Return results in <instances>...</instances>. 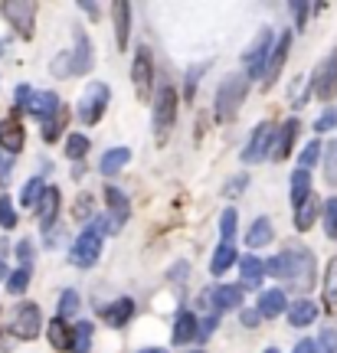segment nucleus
<instances>
[{"instance_id":"nucleus-1","label":"nucleus","mask_w":337,"mask_h":353,"mask_svg":"<svg viewBox=\"0 0 337 353\" xmlns=\"http://www.w3.org/2000/svg\"><path fill=\"white\" fill-rule=\"evenodd\" d=\"M265 272L278 281H288V288L305 291L314 285V255L305 245H288L265 262Z\"/></svg>"},{"instance_id":"nucleus-2","label":"nucleus","mask_w":337,"mask_h":353,"mask_svg":"<svg viewBox=\"0 0 337 353\" xmlns=\"http://www.w3.org/2000/svg\"><path fill=\"white\" fill-rule=\"evenodd\" d=\"M246 92H249V79L242 72H233L220 82V92H216V118L220 121H233L246 101Z\"/></svg>"},{"instance_id":"nucleus-3","label":"nucleus","mask_w":337,"mask_h":353,"mask_svg":"<svg viewBox=\"0 0 337 353\" xmlns=\"http://www.w3.org/2000/svg\"><path fill=\"white\" fill-rule=\"evenodd\" d=\"M174 125H177V92L174 85H161V92L154 95V131H157V141H167Z\"/></svg>"},{"instance_id":"nucleus-4","label":"nucleus","mask_w":337,"mask_h":353,"mask_svg":"<svg viewBox=\"0 0 337 353\" xmlns=\"http://www.w3.org/2000/svg\"><path fill=\"white\" fill-rule=\"evenodd\" d=\"M108 99H112V92L105 82H92L86 88V95L79 101V118L86 121V125H99L102 114L108 112Z\"/></svg>"},{"instance_id":"nucleus-5","label":"nucleus","mask_w":337,"mask_h":353,"mask_svg":"<svg viewBox=\"0 0 337 353\" xmlns=\"http://www.w3.org/2000/svg\"><path fill=\"white\" fill-rule=\"evenodd\" d=\"M269 56H272V33L269 30H259L256 33V43L246 50V79H259L265 76V65H269Z\"/></svg>"},{"instance_id":"nucleus-6","label":"nucleus","mask_w":337,"mask_h":353,"mask_svg":"<svg viewBox=\"0 0 337 353\" xmlns=\"http://www.w3.org/2000/svg\"><path fill=\"white\" fill-rule=\"evenodd\" d=\"M0 10H3V17H7V23H10L23 39L33 37L37 3H30V0H7V3H0Z\"/></svg>"},{"instance_id":"nucleus-7","label":"nucleus","mask_w":337,"mask_h":353,"mask_svg":"<svg viewBox=\"0 0 337 353\" xmlns=\"http://www.w3.org/2000/svg\"><path fill=\"white\" fill-rule=\"evenodd\" d=\"M99 255H102V236L88 226L86 232L73 242V252H69V259H73V265H79V268H92V265L99 262Z\"/></svg>"},{"instance_id":"nucleus-8","label":"nucleus","mask_w":337,"mask_h":353,"mask_svg":"<svg viewBox=\"0 0 337 353\" xmlns=\"http://www.w3.org/2000/svg\"><path fill=\"white\" fill-rule=\"evenodd\" d=\"M311 92L321 101H331V99H334V92H337V50L331 52V56H327V59L318 65V69H314Z\"/></svg>"},{"instance_id":"nucleus-9","label":"nucleus","mask_w":337,"mask_h":353,"mask_svg":"<svg viewBox=\"0 0 337 353\" xmlns=\"http://www.w3.org/2000/svg\"><path fill=\"white\" fill-rule=\"evenodd\" d=\"M275 131H278V128L269 125V121L256 128V134L249 138V144H246V151H242V161H246V164H259V161H265V157H272Z\"/></svg>"},{"instance_id":"nucleus-10","label":"nucleus","mask_w":337,"mask_h":353,"mask_svg":"<svg viewBox=\"0 0 337 353\" xmlns=\"http://www.w3.org/2000/svg\"><path fill=\"white\" fill-rule=\"evenodd\" d=\"M131 79H135V92L137 101H151V82H154V59H151V50L141 46L135 56V65H131Z\"/></svg>"},{"instance_id":"nucleus-11","label":"nucleus","mask_w":337,"mask_h":353,"mask_svg":"<svg viewBox=\"0 0 337 353\" xmlns=\"http://www.w3.org/2000/svg\"><path fill=\"white\" fill-rule=\"evenodd\" d=\"M39 327H43V314H39L37 304H20L17 314H13V334L20 341H37L39 337Z\"/></svg>"},{"instance_id":"nucleus-12","label":"nucleus","mask_w":337,"mask_h":353,"mask_svg":"<svg viewBox=\"0 0 337 353\" xmlns=\"http://www.w3.org/2000/svg\"><path fill=\"white\" fill-rule=\"evenodd\" d=\"M288 46H291V33H282V39L275 43V50H272V59H269V65H265V76H262L265 88H272L275 82H278V76H282L285 59H288Z\"/></svg>"},{"instance_id":"nucleus-13","label":"nucleus","mask_w":337,"mask_h":353,"mask_svg":"<svg viewBox=\"0 0 337 353\" xmlns=\"http://www.w3.org/2000/svg\"><path fill=\"white\" fill-rule=\"evenodd\" d=\"M59 108H63V105H59V95H56V92H33L30 101H26V112L37 114L39 121H50Z\"/></svg>"},{"instance_id":"nucleus-14","label":"nucleus","mask_w":337,"mask_h":353,"mask_svg":"<svg viewBox=\"0 0 337 353\" xmlns=\"http://www.w3.org/2000/svg\"><path fill=\"white\" fill-rule=\"evenodd\" d=\"M298 118H288L285 125L275 131V144H272V161H285L288 154H291V144L298 138Z\"/></svg>"},{"instance_id":"nucleus-15","label":"nucleus","mask_w":337,"mask_h":353,"mask_svg":"<svg viewBox=\"0 0 337 353\" xmlns=\"http://www.w3.org/2000/svg\"><path fill=\"white\" fill-rule=\"evenodd\" d=\"M242 285H216L213 288V307L216 311H236L242 307Z\"/></svg>"},{"instance_id":"nucleus-16","label":"nucleus","mask_w":337,"mask_h":353,"mask_svg":"<svg viewBox=\"0 0 337 353\" xmlns=\"http://www.w3.org/2000/svg\"><path fill=\"white\" fill-rule=\"evenodd\" d=\"M23 141H26L23 128L17 125L13 118H3V121H0V148H3V151L7 154L23 151Z\"/></svg>"},{"instance_id":"nucleus-17","label":"nucleus","mask_w":337,"mask_h":353,"mask_svg":"<svg viewBox=\"0 0 337 353\" xmlns=\"http://www.w3.org/2000/svg\"><path fill=\"white\" fill-rule=\"evenodd\" d=\"M69 56H73V76H86L92 69V43H88L86 33L75 37V50Z\"/></svg>"},{"instance_id":"nucleus-18","label":"nucleus","mask_w":337,"mask_h":353,"mask_svg":"<svg viewBox=\"0 0 337 353\" xmlns=\"http://www.w3.org/2000/svg\"><path fill=\"white\" fill-rule=\"evenodd\" d=\"M131 314H135V301H131V298H118V301L115 304H108V307H105V324H108V327H125L128 321H131Z\"/></svg>"},{"instance_id":"nucleus-19","label":"nucleus","mask_w":337,"mask_h":353,"mask_svg":"<svg viewBox=\"0 0 337 353\" xmlns=\"http://www.w3.org/2000/svg\"><path fill=\"white\" fill-rule=\"evenodd\" d=\"M112 17H115V43H118V50H125V46H128V33H131V26H128V20H131V7H128V3H122V0H115V3H112Z\"/></svg>"},{"instance_id":"nucleus-20","label":"nucleus","mask_w":337,"mask_h":353,"mask_svg":"<svg viewBox=\"0 0 337 353\" xmlns=\"http://www.w3.org/2000/svg\"><path fill=\"white\" fill-rule=\"evenodd\" d=\"M318 213H321V200L311 193L305 203H298V206H295V229H298V232H308V229L314 226Z\"/></svg>"},{"instance_id":"nucleus-21","label":"nucleus","mask_w":337,"mask_h":353,"mask_svg":"<svg viewBox=\"0 0 337 353\" xmlns=\"http://www.w3.org/2000/svg\"><path fill=\"white\" fill-rule=\"evenodd\" d=\"M314 321H318V304H311L308 298H301V301H295L288 307V324L291 327H308Z\"/></svg>"},{"instance_id":"nucleus-22","label":"nucleus","mask_w":337,"mask_h":353,"mask_svg":"<svg viewBox=\"0 0 337 353\" xmlns=\"http://www.w3.org/2000/svg\"><path fill=\"white\" fill-rule=\"evenodd\" d=\"M239 265H242V291H246V288H259V285H262V278H265V262H262V259L246 255Z\"/></svg>"},{"instance_id":"nucleus-23","label":"nucleus","mask_w":337,"mask_h":353,"mask_svg":"<svg viewBox=\"0 0 337 353\" xmlns=\"http://www.w3.org/2000/svg\"><path fill=\"white\" fill-rule=\"evenodd\" d=\"M56 213H59V190L56 187H46L43 200H39V226L50 229L56 223Z\"/></svg>"},{"instance_id":"nucleus-24","label":"nucleus","mask_w":337,"mask_h":353,"mask_svg":"<svg viewBox=\"0 0 337 353\" xmlns=\"http://www.w3.org/2000/svg\"><path fill=\"white\" fill-rule=\"evenodd\" d=\"M259 311H262V317H278L282 311H288L285 291H282V288L262 291V298H259Z\"/></svg>"},{"instance_id":"nucleus-25","label":"nucleus","mask_w":337,"mask_h":353,"mask_svg":"<svg viewBox=\"0 0 337 353\" xmlns=\"http://www.w3.org/2000/svg\"><path fill=\"white\" fill-rule=\"evenodd\" d=\"M105 203H108V213H112V219L118 223V226H122L128 216H131V210H128V196L118 187H108V190H105Z\"/></svg>"},{"instance_id":"nucleus-26","label":"nucleus","mask_w":337,"mask_h":353,"mask_svg":"<svg viewBox=\"0 0 337 353\" xmlns=\"http://www.w3.org/2000/svg\"><path fill=\"white\" fill-rule=\"evenodd\" d=\"M174 343H190L197 341V317L190 314V311H180L174 321V337H171Z\"/></svg>"},{"instance_id":"nucleus-27","label":"nucleus","mask_w":337,"mask_h":353,"mask_svg":"<svg viewBox=\"0 0 337 353\" xmlns=\"http://www.w3.org/2000/svg\"><path fill=\"white\" fill-rule=\"evenodd\" d=\"M269 242H272V223H269L265 216H259V219L252 223V229L246 232V245H249V249H262Z\"/></svg>"},{"instance_id":"nucleus-28","label":"nucleus","mask_w":337,"mask_h":353,"mask_svg":"<svg viewBox=\"0 0 337 353\" xmlns=\"http://www.w3.org/2000/svg\"><path fill=\"white\" fill-rule=\"evenodd\" d=\"M128 161H131V151H128V148H112V151H108L99 161V170L105 176H112V174H118V170H122Z\"/></svg>"},{"instance_id":"nucleus-29","label":"nucleus","mask_w":337,"mask_h":353,"mask_svg":"<svg viewBox=\"0 0 337 353\" xmlns=\"http://www.w3.org/2000/svg\"><path fill=\"white\" fill-rule=\"evenodd\" d=\"M46 337H50L52 350H69V347H73V334H69V327H66L63 317L50 321V327H46Z\"/></svg>"},{"instance_id":"nucleus-30","label":"nucleus","mask_w":337,"mask_h":353,"mask_svg":"<svg viewBox=\"0 0 337 353\" xmlns=\"http://www.w3.org/2000/svg\"><path fill=\"white\" fill-rule=\"evenodd\" d=\"M311 196V170H295L291 174V203L298 206V203H305Z\"/></svg>"},{"instance_id":"nucleus-31","label":"nucleus","mask_w":337,"mask_h":353,"mask_svg":"<svg viewBox=\"0 0 337 353\" xmlns=\"http://www.w3.org/2000/svg\"><path fill=\"white\" fill-rule=\"evenodd\" d=\"M325 307L327 314L337 311V259L327 262V272H325Z\"/></svg>"},{"instance_id":"nucleus-32","label":"nucleus","mask_w":337,"mask_h":353,"mask_svg":"<svg viewBox=\"0 0 337 353\" xmlns=\"http://www.w3.org/2000/svg\"><path fill=\"white\" fill-rule=\"evenodd\" d=\"M239 255H236V249H233V245H229V242H220V249H216V252H213V262H210V272L213 275H223L226 268H229V265L236 262Z\"/></svg>"},{"instance_id":"nucleus-33","label":"nucleus","mask_w":337,"mask_h":353,"mask_svg":"<svg viewBox=\"0 0 337 353\" xmlns=\"http://www.w3.org/2000/svg\"><path fill=\"white\" fill-rule=\"evenodd\" d=\"M66 121H69V112H66V108H59V112L52 114L50 121H43V141H46V144L59 141V134H63Z\"/></svg>"},{"instance_id":"nucleus-34","label":"nucleus","mask_w":337,"mask_h":353,"mask_svg":"<svg viewBox=\"0 0 337 353\" xmlns=\"http://www.w3.org/2000/svg\"><path fill=\"white\" fill-rule=\"evenodd\" d=\"M88 347H92V324H88V321H79L73 330V347H69V350L88 353Z\"/></svg>"},{"instance_id":"nucleus-35","label":"nucleus","mask_w":337,"mask_h":353,"mask_svg":"<svg viewBox=\"0 0 337 353\" xmlns=\"http://www.w3.org/2000/svg\"><path fill=\"white\" fill-rule=\"evenodd\" d=\"M43 193H46V183L39 180V176H33L30 183L23 187V193H20V206H39V200H43Z\"/></svg>"},{"instance_id":"nucleus-36","label":"nucleus","mask_w":337,"mask_h":353,"mask_svg":"<svg viewBox=\"0 0 337 353\" xmlns=\"http://www.w3.org/2000/svg\"><path fill=\"white\" fill-rule=\"evenodd\" d=\"M236 223H239L236 210L226 206L223 216H220V232H223V242H229V245H233V239H236Z\"/></svg>"},{"instance_id":"nucleus-37","label":"nucleus","mask_w":337,"mask_h":353,"mask_svg":"<svg viewBox=\"0 0 337 353\" xmlns=\"http://www.w3.org/2000/svg\"><path fill=\"white\" fill-rule=\"evenodd\" d=\"M66 154H69V161H82L88 154V138L86 134H69L66 141Z\"/></svg>"},{"instance_id":"nucleus-38","label":"nucleus","mask_w":337,"mask_h":353,"mask_svg":"<svg viewBox=\"0 0 337 353\" xmlns=\"http://www.w3.org/2000/svg\"><path fill=\"white\" fill-rule=\"evenodd\" d=\"M26 285H30V268H17V272L7 278V291H10V294H23Z\"/></svg>"},{"instance_id":"nucleus-39","label":"nucleus","mask_w":337,"mask_h":353,"mask_svg":"<svg viewBox=\"0 0 337 353\" xmlns=\"http://www.w3.org/2000/svg\"><path fill=\"white\" fill-rule=\"evenodd\" d=\"M321 210H325V232L331 236V239H337V196L334 200H327Z\"/></svg>"},{"instance_id":"nucleus-40","label":"nucleus","mask_w":337,"mask_h":353,"mask_svg":"<svg viewBox=\"0 0 337 353\" xmlns=\"http://www.w3.org/2000/svg\"><path fill=\"white\" fill-rule=\"evenodd\" d=\"M75 311H79V294H75V291H63V294H59V317H73Z\"/></svg>"},{"instance_id":"nucleus-41","label":"nucleus","mask_w":337,"mask_h":353,"mask_svg":"<svg viewBox=\"0 0 337 353\" xmlns=\"http://www.w3.org/2000/svg\"><path fill=\"white\" fill-rule=\"evenodd\" d=\"M0 226H3V229L17 226V210H13L10 196H0Z\"/></svg>"},{"instance_id":"nucleus-42","label":"nucleus","mask_w":337,"mask_h":353,"mask_svg":"<svg viewBox=\"0 0 337 353\" xmlns=\"http://www.w3.org/2000/svg\"><path fill=\"white\" fill-rule=\"evenodd\" d=\"M308 95H311V79H298V82H295V88H291V105H295V108H301V105L308 101Z\"/></svg>"},{"instance_id":"nucleus-43","label":"nucleus","mask_w":337,"mask_h":353,"mask_svg":"<svg viewBox=\"0 0 337 353\" xmlns=\"http://www.w3.org/2000/svg\"><path fill=\"white\" fill-rule=\"evenodd\" d=\"M298 161H301V170H311V167L321 161V144H318V141H311V144H308V148L301 151Z\"/></svg>"},{"instance_id":"nucleus-44","label":"nucleus","mask_w":337,"mask_h":353,"mask_svg":"<svg viewBox=\"0 0 337 353\" xmlns=\"http://www.w3.org/2000/svg\"><path fill=\"white\" fill-rule=\"evenodd\" d=\"M314 353H337V330L327 327L321 337H318V347H314Z\"/></svg>"},{"instance_id":"nucleus-45","label":"nucleus","mask_w":337,"mask_h":353,"mask_svg":"<svg viewBox=\"0 0 337 353\" xmlns=\"http://www.w3.org/2000/svg\"><path fill=\"white\" fill-rule=\"evenodd\" d=\"M325 170H327V180H331V183H337V141H331V148H327Z\"/></svg>"},{"instance_id":"nucleus-46","label":"nucleus","mask_w":337,"mask_h":353,"mask_svg":"<svg viewBox=\"0 0 337 353\" xmlns=\"http://www.w3.org/2000/svg\"><path fill=\"white\" fill-rule=\"evenodd\" d=\"M73 216H75V219H88V216H92V196H88V193H82V196L75 200Z\"/></svg>"},{"instance_id":"nucleus-47","label":"nucleus","mask_w":337,"mask_h":353,"mask_svg":"<svg viewBox=\"0 0 337 353\" xmlns=\"http://www.w3.org/2000/svg\"><path fill=\"white\" fill-rule=\"evenodd\" d=\"M331 128H337V108H327V112L314 121V131H331Z\"/></svg>"},{"instance_id":"nucleus-48","label":"nucleus","mask_w":337,"mask_h":353,"mask_svg":"<svg viewBox=\"0 0 337 353\" xmlns=\"http://www.w3.org/2000/svg\"><path fill=\"white\" fill-rule=\"evenodd\" d=\"M216 324H220V317L213 314V317H206V321H203V324H197V341H206V337H210L213 330H216Z\"/></svg>"},{"instance_id":"nucleus-49","label":"nucleus","mask_w":337,"mask_h":353,"mask_svg":"<svg viewBox=\"0 0 337 353\" xmlns=\"http://www.w3.org/2000/svg\"><path fill=\"white\" fill-rule=\"evenodd\" d=\"M17 255H20V262H23V268L30 265V259H33V242L23 239L20 245H17Z\"/></svg>"},{"instance_id":"nucleus-50","label":"nucleus","mask_w":337,"mask_h":353,"mask_svg":"<svg viewBox=\"0 0 337 353\" xmlns=\"http://www.w3.org/2000/svg\"><path fill=\"white\" fill-rule=\"evenodd\" d=\"M239 190H246V176H233V183H226V196H236Z\"/></svg>"},{"instance_id":"nucleus-51","label":"nucleus","mask_w":337,"mask_h":353,"mask_svg":"<svg viewBox=\"0 0 337 353\" xmlns=\"http://www.w3.org/2000/svg\"><path fill=\"white\" fill-rule=\"evenodd\" d=\"M200 65H193V69H190V76H187V99H193V85H197V79H200Z\"/></svg>"},{"instance_id":"nucleus-52","label":"nucleus","mask_w":337,"mask_h":353,"mask_svg":"<svg viewBox=\"0 0 337 353\" xmlns=\"http://www.w3.org/2000/svg\"><path fill=\"white\" fill-rule=\"evenodd\" d=\"M242 324H246V327H259V324H262V314H256V311H242Z\"/></svg>"},{"instance_id":"nucleus-53","label":"nucleus","mask_w":337,"mask_h":353,"mask_svg":"<svg viewBox=\"0 0 337 353\" xmlns=\"http://www.w3.org/2000/svg\"><path fill=\"white\" fill-rule=\"evenodd\" d=\"M30 95H33V92H30V85H20V88H17V95H13V99H17V108H20V105L26 108V101H30Z\"/></svg>"},{"instance_id":"nucleus-54","label":"nucleus","mask_w":337,"mask_h":353,"mask_svg":"<svg viewBox=\"0 0 337 353\" xmlns=\"http://www.w3.org/2000/svg\"><path fill=\"white\" fill-rule=\"evenodd\" d=\"M291 10L298 13V26H301V30H305V26H308V23H305V20H308V13H311V10H308V7H305V3H295V7H291Z\"/></svg>"},{"instance_id":"nucleus-55","label":"nucleus","mask_w":337,"mask_h":353,"mask_svg":"<svg viewBox=\"0 0 337 353\" xmlns=\"http://www.w3.org/2000/svg\"><path fill=\"white\" fill-rule=\"evenodd\" d=\"M291 353H314V343H311V341H301V343H298V347H295V350H291Z\"/></svg>"},{"instance_id":"nucleus-56","label":"nucleus","mask_w":337,"mask_h":353,"mask_svg":"<svg viewBox=\"0 0 337 353\" xmlns=\"http://www.w3.org/2000/svg\"><path fill=\"white\" fill-rule=\"evenodd\" d=\"M141 353H167V350H161V347H151V350H141Z\"/></svg>"},{"instance_id":"nucleus-57","label":"nucleus","mask_w":337,"mask_h":353,"mask_svg":"<svg viewBox=\"0 0 337 353\" xmlns=\"http://www.w3.org/2000/svg\"><path fill=\"white\" fill-rule=\"evenodd\" d=\"M0 275H7V268H3V262H0Z\"/></svg>"},{"instance_id":"nucleus-58","label":"nucleus","mask_w":337,"mask_h":353,"mask_svg":"<svg viewBox=\"0 0 337 353\" xmlns=\"http://www.w3.org/2000/svg\"><path fill=\"white\" fill-rule=\"evenodd\" d=\"M265 353H278V350H265Z\"/></svg>"},{"instance_id":"nucleus-59","label":"nucleus","mask_w":337,"mask_h":353,"mask_svg":"<svg viewBox=\"0 0 337 353\" xmlns=\"http://www.w3.org/2000/svg\"><path fill=\"white\" fill-rule=\"evenodd\" d=\"M193 353H203V350H193Z\"/></svg>"}]
</instances>
